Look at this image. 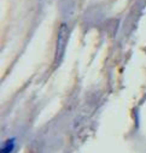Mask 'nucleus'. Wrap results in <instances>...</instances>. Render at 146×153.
I'll return each mask as SVG.
<instances>
[{
	"label": "nucleus",
	"mask_w": 146,
	"mask_h": 153,
	"mask_svg": "<svg viewBox=\"0 0 146 153\" xmlns=\"http://www.w3.org/2000/svg\"><path fill=\"white\" fill-rule=\"evenodd\" d=\"M68 39H69V29H68V25L65 23H63V24H60V27L58 29L57 42H56L54 60L57 64L60 63V60L63 59V56H64L65 48H66V44H68Z\"/></svg>",
	"instance_id": "f257e3e1"
},
{
	"label": "nucleus",
	"mask_w": 146,
	"mask_h": 153,
	"mask_svg": "<svg viewBox=\"0 0 146 153\" xmlns=\"http://www.w3.org/2000/svg\"><path fill=\"white\" fill-rule=\"evenodd\" d=\"M15 147H16V139L10 137L6 141H4L3 146H1V153H12Z\"/></svg>",
	"instance_id": "f03ea898"
}]
</instances>
